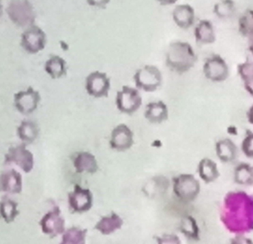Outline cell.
I'll use <instances>...</instances> for the list:
<instances>
[{"mask_svg": "<svg viewBox=\"0 0 253 244\" xmlns=\"http://www.w3.org/2000/svg\"><path fill=\"white\" fill-rule=\"evenodd\" d=\"M220 220L229 233L253 232V195L242 190L227 192L220 207Z\"/></svg>", "mask_w": 253, "mask_h": 244, "instance_id": "6da1fadb", "label": "cell"}, {"mask_svg": "<svg viewBox=\"0 0 253 244\" xmlns=\"http://www.w3.org/2000/svg\"><path fill=\"white\" fill-rule=\"evenodd\" d=\"M196 53L187 41H175L169 46L166 54V65L171 70L184 73L190 70L196 63Z\"/></svg>", "mask_w": 253, "mask_h": 244, "instance_id": "7a4b0ae2", "label": "cell"}, {"mask_svg": "<svg viewBox=\"0 0 253 244\" xmlns=\"http://www.w3.org/2000/svg\"><path fill=\"white\" fill-rule=\"evenodd\" d=\"M174 196L183 204H190L199 196L201 183L192 174L182 173L172 178Z\"/></svg>", "mask_w": 253, "mask_h": 244, "instance_id": "3957f363", "label": "cell"}, {"mask_svg": "<svg viewBox=\"0 0 253 244\" xmlns=\"http://www.w3.org/2000/svg\"><path fill=\"white\" fill-rule=\"evenodd\" d=\"M11 22L20 28H29L35 24V10L29 0H11L6 9Z\"/></svg>", "mask_w": 253, "mask_h": 244, "instance_id": "277c9868", "label": "cell"}, {"mask_svg": "<svg viewBox=\"0 0 253 244\" xmlns=\"http://www.w3.org/2000/svg\"><path fill=\"white\" fill-rule=\"evenodd\" d=\"M133 78L136 87L147 93L156 91L163 81L161 71L155 65H145L137 70Z\"/></svg>", "mask_w": 253, "mask_h": 244, "instance_id": "5b68a950", "label": "cell"}, {"mask_svg": "<svg viewBox=\"0 0 253 244\" xmlns=\"http://www.w3.org/2000/svg\"><path fill=\"white\" fill-rule=\"evenodd\" d=\"M115 103L120 112L126 115H132L140 109L143 99L137 89L125 85L117 92Z\"/></svg>", "mask_w": 253, "mask_h": 244, "instance_id": "8992f818", "label": "cell"}, {"mask_svg": "<svg viewBox=\"0 0 253 244\" xmlns=\"http://www.w3.org/2000/svg\"><path fill=\"white\" fill-rule=\"evenodd\" d=\"M5 164H14L24 173H29L35 167V156L26 143L11 146L5 155Z\"/></svg>", "mask_w": 253, "mask_h": 244, "instance_id": "52a82bcc", "label": "cell"}, {"mask_svg": "<svg viewBox=\"0 0 253 244\" xmlns=\"http://www.w3.org/2000/svg\"><path fill=\"white\" fill-rule=\"evenodd\" d=\"M204 76L212 82L226 81L229 75L227 63L221 56L212 54L207 57L203 65Z\"/></svg>", "mask_w": 253, "mask_h": 244, "instance_id": "ba28073f", "label": "cell"}, {"mask_svg": "<svg viewBox=\"0 0 253 244\" xmlns=\"http://www.w3.org/2000/svg\"><path fill=\"white\" fill-rule=\"evenodd\" d=\"M41 102V93L31 86L26 90H20L14 95V106L23 115L33 113L38 109Z\"/></svg>", "mask_w": 253, "mask_h": 244, "instance_id": "9c48e42d", "label": "cell"}, {"mask_svg": "<svg viewBox=\"0 0 253 244\" xmlns=\"http://www.w3.org/2000/svg\"><path fill=\"white\" fill-rule=\"evenodd\" d=\"M47 43L45 33L37 25L28 28L21 35L22 47L30 54H36L45 48Z\"/></svg>", "mask_w": 253, "mask_h": 244, "instance_id": "30bf717a", "label": "cell"}, {"mask_svg": "<svg viewBox=\"0 0 253 244\" xmlns=\"http://www.w3.org/2000/svg\"><path fill=\"white\" fill-rule=\"evenodd\" d=\"M41 230L45 235L55 238L66 232V221L61 214L60 207H53L52 209L44 214L40 221Z\"/></svg>", "mask_w": 253, "mask_h": 244, "instance_id": "8fae6325", "label": "cell"}, {"mask_svg": "<svg viewBox=\"0 0 253 244\" xmlns=\"http://www.w3.org/2000/svg\"><path fill=\"white\" fill-rule=\"evenodd\" d=\"M110 88L111 79L106 72L94 71L85 78L87 93L95 99L108 97Z\"/></svg>", "mask_w": 253, "mask_h": 244, "instance_id": "7c38bea8", "label": "cell"}, {"mask_svg": "<svg viewBox=\"0 0 253 244\" xmlns=\"http://www.w3.org/2000/svg\"><path fill=\"white\" fill-rule=\"evenodd\" d=\"M69 207L73 212H86L93 206V195L89 189L84 188L79 184L74 186V189L68 195Z\"/></svg>", "mask_w": 253, "mask_h": 244, "instance_id": "4fadbf2b", "label": "cell"}, {"mask_svg": "<svg viewBox=\"0 0 253 244\" xmlns=\"http://www.w3.org/2000/svg\"><path fill=\"white\" fill-rule=\"evenodd\" d=\"M134 144V133L125 124H120L111 133L109 145L112 149L118 152L128 150Z\"/></svg>", "mask_w": 253, "mask_h": 244, "instance_id": "5bb4252c", "label": "cell"}, {"mask_svg": "<svg viewBox=\"0 0 253 244\" xmlns=\"http://www.w3.org/2000/svg\"><path fill=\"white\" fill-rule=\"evenodd\" d=\"M0 184L2 192L6 193L20 194L23 191V175L15 169L3 172L0 177Z\"/></svg>", "mask_w": 253, "mask_h": 244, "instance_id": "9a60e30c", "label": "cell"}, {"mask_svg": "<svg viewBox=\"0 0 253 244\" xmlns=\"http://www.w3.org/2000/svg\"><path fill=\"white\" fill-rule=\"evenodd\" d=\"M172 19L178 28L189 29L195 24V9L189 4H178L173 10Z\"/></svg>", "mask_w": 253, "mask_h": 244, "instance_id": "2e32d148", "label": "cell"}, {"mask_svg": "<svg viewBox=\"0 0 253 244\" xmlns=\"http://www.w3.org/2000/svg\"><path fill=\"white\" fill-rule=\"evenodd\" d=\"M73 165L76 173L94 174L99 169L97 158L91 152L84 151L77 153L73 158Z\"/></svg>", "mask_w": 253, "mask_h": 244, "instance_id": "e0dca14e", "label": "cell"}, {"mask_svg": "<svg viewBox=\"0 0 253 244\" xmlns=\"http://www.w3.org/2000/svg\"><path fill=\"white\" fill-rule=\"evenodd\" d=\"M144 116L152 124H161L168 119V106L163 101L150 102L146 106Z\"/></svg>", "mask_w": 253, "mask_h": 244, "instance_id": "ac0fdd59", "label": "cell"}, {"mask_svg": "<svg viewBox=\"0 0 253 244\" xmlns=\"http://www.w3.org/2000/svg\"><path fill=\"white\" fill-rule=\"evenodd\" d=\"M194 35L198 44H211L216 41L214 26L208 19H201L198 22L194 29Z\"/></svg>", "mask_w": 253, "mask_h": 244, "instance_id": "d6986e66", "label": "cell"}, {"mask_svg": "<svg viewBox=\"0 0 253 244\" xmlns=\"http://www.w3.org/2000/svg\"><path fill=\"white\" fill-rule=\"evenodd\" d=\"M180 233L189 241L198 242L201 240V229L196 218L191 214H185L180 219L178 226Z\"/></svg>", "mask_w": 253, "mask_h": 244, "instance_id": "ffe728a7", "label": "cell"}, {"mask_svg": "<svg viewBox=\"0 0 253 244\" xmlns=\"http://www.w3.org/2000/svg\"><path fill=\"white\" fill-rule=\"evenodd\" d=\"M123 225L124 220L122 217L116 212L112 211L109 215L102 217L96 223L94 229L100 232L102 235H109L121 229Z\"/></svg>", "mask_w": 253, "mask_h": 244, "instance_id": "44dd1931", "label": "cell"}, {"mask_svg": "<svg viewBox=\"0 0 253 244\" xmlns=\"http://www.w3.org/2000/svg\"><path fill=\"white\" fill-rule=\"evenodd\" d=\"M215 152L217 158L221 162L227 164L235 161L238 156L236 144L229 139L219 140L215 143Z\"/></svg>", "mask_w": 253, "mask_h": 244, "instance_id": "7402d4cb", "label": "cell"}, {"mask_svg": "<svg viewBox=\"0 0 253 244\" xmlns=\"http://www.w3.org/2000/svg\"><path fill=\"white\" fill-rule=\"evenodd\" d=\"M197 171L200 178L207 184L215 181L220 176L215 161L209 158H204L200 161Z\"/></svg>", "mask_w": 253, "mask_h": 244, "instance_id": "603a6c76", "label": "cell"}, {"mask_svg": "<svg viewBox=\"0 0 253 244\" xmlns=\"http://www.w3.org/2000/svg\"><path fill=\"white\" fill-rule=\"evenodd\" d=\"M17 134L19 139L26 144L32 143L39 136V126L32 120H23L17 127Z\"/></svg>", "mask_w": 253, "mask_h": 244, "instance_id": "cb8c5ba5", "label": "cell"}, {"mask_svg": "<svg viewBox=\"0 0 253 244\" xmlns=\"http://www.w3.org/2000/svg\"><path fill=\"white\" fill-rule=\"evenodd\" d=\"M66 60L57 55H53L45 64V70L52 79H58L67 74Z\"/></svg>", "mask_w": 253, "mask_h": 244, "instance_id": "d4e9b609", "label": "cell"}, {"mask_svg": "<svg viewBox=\"0 0 253 244\" xmlns=\"http://www.w3.org/2000/svg\"><path fill=\"white\" fill-rule=\"evenodd\" d=\"M233 180L236 184L241 186H253V166L245 162L238 164L234 169Z\"/></svg>", "mask_w": 253, "mask_h": 244, "instance_id": "484cf974", "label": "cell"}, {"mask_svg": "<svg viewBox=\"0 0 253 244\" xmlns=\"http://www.w3.org/2000/svg\"><path fill=\"white\" fill-rule=\"evenodd\" d=\"M0 214L5 223H12L20 214L18 203L8 197L2 198L0 203Z\"/></svg>", "mask_w": 253, "mask_h": 244, "instance_id": "4316f807", "label": "cell"}, {"mask_svg": "<svg viewBox=\"0 0 253 244\" xmlns=\"http://www.w3.org/2000/svg\"><path fill=\"white\" fill-rule=\"evenodd\" d=\"M86 235L87 229L73 226L63 233L60 244H85Z\"/></svg>", "mask_w": 253, "mask_h": 244, "instance_id": "83f0119b", "label": "cell"}, {"mask_svg": "<svg viewBox=\"0 0 253 244\" xmlns=\"http://www.w3.org/2000/svg\"><path fill=\"white\" fill-rule=\"evenodd\" d=\"M238 31L244 37L253 35V9H247L238 19Z\"/></svg>", "mask_w": 253, "mask_h": 244, "instance_id": "f1b7e54d", "label": "cell"}, {"mask_svg": "<svg viewBox=\"0 0 253 244\" xmlns=\"http://www.w3.org/2000/svg\"><path fill=\"white\" fill-rule=\"evenodd\" d=\"M235 12L234 0H220L214 4L213 13L220 19H229Z\"/></svg>", "mask_w": 253, "mask_h": 244, "instance_id": "f546056e", "label": "cell"}, {"mask_svg": "<svg viewBox=\"0 0 253 244\" xmlns=\"http://www.w3.org/2000/svg\"><path fill=\"white\" fill-rule=\"evenodd\" d=\"M238 73L244 84L253 82V61L247 60L239 64Z\"/></svg>", "mask_w": 253, "mask_h": 244, "instance_id": "4dcf8cb0", "label": "cell"}, {"mask_svg": "<svg viewBox=\"0 0 253 244\" xmlns=\"http://www.w3.org/2000/svg\"><path fill=\"white\" fill-rule=\"evenodd\" d=\"M241 151L247 158L253 159V132H247L241 142Z\"/></svg>", "mask_w": 253, "mask_h": 244, "instance_id": "1f68e13d", "label": "cell"}, {"mask_svg": "<svg viewBox=\"0 0 253 244\" xmlns=\"http://www.w3.org/2000/svg\"><path fill=\"white\" fill-rule=\"evenodd\" d=\"M157 244H181V240L175 234H164L155 237Z\"/></svg>", "mask_w": 253, "mask_h": 244, "instance_id": "d6a6232c", "label": "cell"}, {"mask_svg": "<svg viewBox=\"0 0 253 244\" xmlns=\"http://www.w3.org/2000/svg\"><path fill=\"white\" fill-rule=\"evenodd\" d=\"M229 244H253V240L245 235H235L229 241Z\"/></svg>", "mask_w": 253, "mask_h": 244, "instance_id": "836d02e7", "label": "cell"}, {"mask_svg": "<svg viewBox=\"0 0 253 244\" xmlns=\"http://www.w3.org/2000/svg\"><path fill=\"white\" fill-rule=\"evenodd\" d=\"M110 0H87V3L92 7L106 8Z\"/></svg>", "mask_w": 253, "mask_h": 244, "instance_id": "e575fe53", "label": "cell"}, {"mask_svg": "<svg viewBox=\"0 0 253 244\" xmlns=\"http://www.w3.org/2000/svg\"><path fill=\"white\" fill-rule=\"evenodd\" d=\"M247 118L248 122L253 125V105L250 106V109L247 112Z\"/></svg>", "mask_w": 253, "mask_h": 244, "instance_id": "d590c367", "label": "cell"}, {"mask_svg": "<svg viewBox=\"0 0 253 244\" xmlns=\"http://www.w3.org/2000/svg\"><path fill=\"white\" fill-rule=\"evenodd\" d=\"M178 0H157L161 5L167 6L175 4Z\"/></svg>", "mask_w": 253, "mask_h": 244, "instance_id": "8d00e7d4", "label": "cell"}, {"mask_svg": "<svg viewBox=\"0 0 253 244\" xmlns=\"http://www.w3.org/2000/svg\"><path fill=\"white\" fill-rule=\"evenodd\" d=\"M244 89L253 98V82L249 84H244Z\"/></svg>", "mask_w": 253, "mask_h": 244, "instance_id": "74e56055", "label": "cell"}, {"mask_svg": "<svg viewBox=\"0 0 253 244\" xmlns=\"http://www.w3.org/2000/svg\"><path fill=\"white\" fill-rule=\"evenodd\" d=\"M248 50L253 55V35L248 38Z\"/></svg>", "mask_w": 253, "mask_h": 244, "instance_id": "f35d334b", "label": "cell"}]
</instances>
